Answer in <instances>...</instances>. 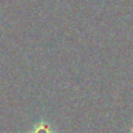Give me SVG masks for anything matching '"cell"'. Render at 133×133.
I'll use <instances>...</instances> for the list:
<instances>
[{"label": "cell", "instance_id": "1", "mask_svg": "<svg viewBox=\"0 0 133 133\" xmlns=\"http://www.w3.org/2000/svg\"><path fill=\"white\" fill-rule=\"evenodd\" d=\"M29 133H56V128L48 120L40 119V120H38L32 124Z\"/></svg>", "mask_w": 133, "mask_h": 133}, {"label": "cell", "instance_id": "2", "mask_svg": "<svg viewBox=\"0 0 133 133\" xmlns=\"http://www.w3.org/2000/svg\"><path fill=\"white\" fill-rule=\"evenodd\" d=\"M125 133H133V125H132V127H131V128H129V129H128V131H127Z\"/></svg>", "mask_w": 133, "mask_h": 133}]
</instances>
